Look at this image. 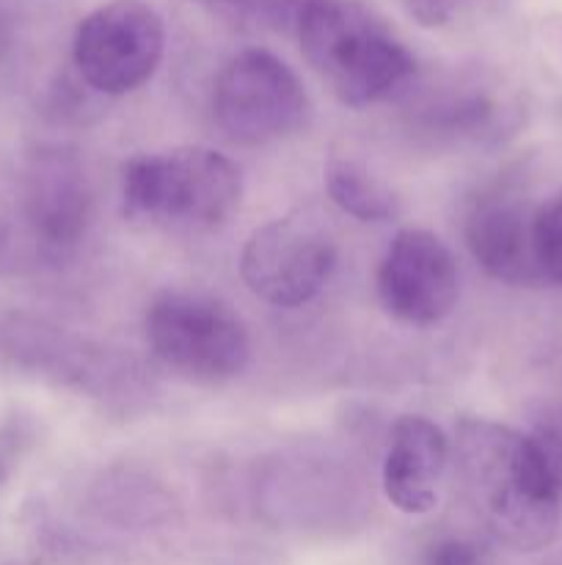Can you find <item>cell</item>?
<instances>
[{"instance_id": "cell-7", "label": "cell", "mask_w": 562, "mask_h": 565, "mask_svg": "<svg viewBox=\"0 0 562 565\" xmlns=\"http://www.w3.org/2000/svg\"><path fill=\"white\" fill-rule=\"evenodd\" d=\"M163 53V17L143 0L99 6L77 25L72 42L77 75L108 97H121L152 81Z\"/></svg>"}, {"instance_id": "cell-5", "label": "cell", "mask_w": 562, "mask_h": 565, "mask_svg": "<svg viewBox=\"0 0 562 565\" xmlns=\"http://www.w3.org/2000/svg\"><path fill=\"white\" fill-rule=\"evenodd\" d=\"M213 114L226 138L264 147L301 130L309 97L287 61L264 47H248L231 55L215 77Z\"/></svg>"}, {"instance_id": "cell-11", "label": "cell", "mask_w": 562, "mask_h": 565, "mask_svg": "<svg viewBox=\"0 0 562 565\" xmlns=\"http://www.w3.org/2000/svg\"><path fill=\"white\" fill-rule=\"evenodd\" d=\"M450 439L428 417L406 414L391 425L383 456V494L400 513L422 516L439 505Z\"/></svg>"}, {"instance_id": "cell-2", "label": "cell", "mask_w": 562, "mask_h": 565, "mask_svg": "<svg viewBox=\"0 0 562 565\" xmlns=\"http://www.w3.org/2000/svg\"><path fill=\"white\" fill-rule=\"evenodd\" d=\"M295 33L309 66L347 108L383 103L417 75L406 42L358 0H303Z\"/></svg>"}, {"instance_id": "cell-14", "label": "cell", "mask_w": 562, "mask_h": 565, "mask_svg": "<svg viewBox=\"0 0 562 565\" xmlns=\"http://www.w3.org/2000/svg\"><path fill=\"white\" fill-rule=\"evenodd\" d=\"M209 11L246 31H295L303 0H202Z\"/></svg>"}, {"instance_id": "cell-1", "label": "cell", "mask_w": 562, "mask_h": 565, "mask_svg": "<svg viewBox=\"0 0 562 565\" xmlns=\"http://www.w3.org/2000/svg\"><path fill=\"white\" fill-rule=\"evenodd\" d=\"M455 452L468 500L499 544L540 552L556 539L562 489L527 434L488 419H463Z\"/></svg>"}, {"instance_id": "cell-15", "label": "cell", "mask_w": 562, "mask_h": 565, "mask_svg": "<svg viewBox=\"0 0 562 565\" xmlns=\"http://www.w3.org/2000/svg\"><path fill=\"white\" fill-rule=\"evenodd\" d=\"M534 259L543 285L562 287V188L534 210Z\"/></svg>"}, {"instance_id": "cell-3", "label": "cell", "mask_w": 562, "mask_h": 565, "mask_svg": "<svg viewBox=\"0 0 562 565\" xmlns=\"http://www.w3.org/2000/svg\"><path fill=\"white\" fill-rule=\"evenodd\" d=\"M125 213L165 232H209L235 215L242 174L235 160L209 147L136 154L121 169Z\"/></svg>"}, {"instance_id": "cell-4", "label": "cell", "mask_w": 562, "mask_h": 565, "mask_svg": "<svg viewBox=\"0 0 562 565\" xmlns=\"http://www.w3.org/2000/svg\"><path fill=\"white\" fill-rule=\"evenodd\" d=\"M147 337L165 367L202 384L237 379L251 362V337L240 315L204 292H160L147 312Z\"/></svg>"}, {"instance_id": "cell-17", "label": "cell", "mask_w": 562, "mask_h": 565, "mask_svg": "<svg viewBox=\"0 0 562 565\" xmlns=\"http://www.w3.org/2000/svg\"><path fill=\"white\" fill-rule=\"evenodd\" d=\"M422 565H485V552L477 541L450 535L428 546Z\"/></svg>"}, {"instance_id": "cell-12", "label": "cell", "mask_w": 562, "mask_h": 565, "mask_svg": "<svg viewBox=\"0 0 562 565\" xmlns=\"http://www.w3.org/2000/svg\"><path fill=\"white\" fill-rule=\"evenodd\" d=\"M424 125L439 136L457 138V141H501L516 132L518 110L516 105L499 99L496 94L472 88L466 94H450L424 110Z\"/></svg>"}, {"instance_id": "cell-10", "label": "cell", "mask_w": 562, "mask_h": 565, "mask_svg": "<svg viewBox=\"0 0 562 565\" xmlns=\"http://www.w3.org/2000/svg\"><path fill=\"white\" fill-rule=\"evenodd\" d=\"M25 221L39 246L66 254L80 246L94 221V193L80 160L69 152H42L28 171Z\"/></svg>"}, {"instance_id": "cell-13", "label": "cell", "mask_w": 562, "mask_h": 565, "mask_svg": "<svg viewBox=\"0 0 562 565\" xmlns=\"http://www.w3.org/2000/svg\"><path fill=\"white\" fill-rule=\"evenodd\" d=\"M325 191L342 213L358 221H391L400 215V199L367 166L347 158H334L325 166Z\"/></svg>"}, {"instance_id": "cell-19", "label": "cell", "mask_w": 562, "mask_h": 565, "mask_svg": "<svg viewBox=\"0 0 562 565\" xmlns=\"http://www.w3.org/2000/svg\"><path fill=\"white\" fill-rule=\"evenodd\" d=\"M9 44H11V17H9V11L0 6V58L6 55Z\"/></svg>"}, {"instance_id": "cell-9", "label": "cell", "mask_w": 562, "mask_h": 565, "mask_svg": "<svg viewBox=\"0 0 562 565\" xmlns=\"http://www.w3.org/2000/svg\"><path fill=\"white\" fill-rule=\"evenodd\" d=\"M538 204L516 191L479 196L463 221V237L479 268L496 281L516 287L543 285L534 259Z\"/></svg>"}, {"instance_id": "cell-8", "label": "cell", "mask_w": 562, "mask_h": 565, "mask_svg": "<svg viewBox=\"0 0 562 565\" xmlns=\"http://www.w3.org/2000/svg\"><path fill=\"white\" fill-rule=\"evenodd\" d=\"M378 298L406 326H435L450 318L461 296L455 254L430 230H400L378 268Z\"/></svg>"}, {"instance_id": "cell-18", "label": "cell", "mask_w": 562, "mask_h": 565, "mask_svg": "<svg viewBox=\"0 0 562 565\" xmlns=\"http://www.w3.org/2000/svg\"><path fill=\"white\" fill-rule=\"evenodd\" d=\"M468 3H472V0H406L413 20L422 22V25L428 28L450 25Z\"/></svg>"}, {"instance_id": "cell-16", "label": "cell", "mask_w": 562, "mask_h": 565, "mask_svg": "<svg viewBox=\"0 0 562 565\" xmlns=\"http://www.w3.org/2000/svg\"><path fill=\"white\" fill-rule=\"evenodd\" d=\"M527 436L538 458L543 461L545 472L562 489V408H549V412L540 414Z\"/></svg>"}, {"instance_id": "cell-6", "label": "cell", "mask_w": 562, "mask_h": 565, "mask_svg": "<svg viewBox=\"0 0 562 565\" xmlns=\"http://www.w3.org/2000/svg\"><path fill=\"white\" fill-rule=\"evenodd\" d=\"M334 268L336 241L314 210H295L257 226L240 252V276L248 290L281 309L314 301Z\"/></svg>"}]
</instances>
